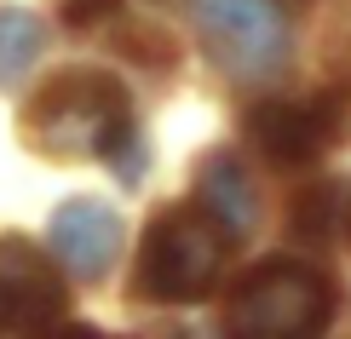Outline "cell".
I'll list each match as a JSON object with an SVG mask.
<instances>
[{
	"instance_id": "obj_1",
	"label": "cell",
	"mask_w": 351,
	"mask_h": 339,
	"mask_svg": "<svg viewBox=\"0 0 351 339\" xmlns=\"http://www.w3.org/2000/svg\"><path fill=\"white\" fill-rule=\"evenodd\" d=\"M127 127H133V98L110 69H58L23 104V138L47 161H93Z\"/></svg>"
},
{
	"instance_id": "obj_2",
	"label": "cell",
	"mask_w": 351,
	"mask_h": 339,
	"mask_svg": "<svg viewBox=\"0 0 351 339\" xmlns=\"http://www.w3.org/2000/svg\"><path fill=\"white\" fill-rule=\"evenodd\" d=\"M230 236L213 225L196 201L184 208H167L150 218L138 242V264H133V288L156 305H202L225 276V253H230Z\"/></svg>"
},
{
	"instance_id": "obj_3",
	"label": "cell",
	"mask_w": 351,
	"mask_h": 339,
	"mask_svg": "<svg viewBox=\"0 0 351 339\" xmlns=\"http://www.w3.org/2000/svg\"><path fill=\"white\" fill-rule=\"evenodd\" d=\"M219 322H225V334H242V339L323 334L334 322V288L305 259H265L225 293Z\"/></svg>"
},
{
	"instance_id": "obj_4",
	"label": "cell",
	"mask_w": 351,
	"mask_h": 339,
	"mask_svg": "<svg viewBox=\"0 0 351 339\" xmlns=\"http://www.w3.org/2000/svg\"><path fill=\"white\" fill-rule=\"evenodd\" d=\"M202 52L225 69L230 81L265 86L294 58V29L276 0H190Z\"/></svg>"
},
{
	"instance_id": "obj_5",
	"label": "cell",
	"mask_w": 351,
	"mask_h": 339,
	"mask_svg": "<svg viewBox=\"0 0 351 339\" xmlns=\"http://www.w3.org/2000/svg\"><path fill=\"white\" fill-rule=\"evenodd\" d=\"M69 322V276L29 236H0V334H47Z\"/></svg>"
},
{
	"instance_id": "obj_6",
	"label": "cell",
	"mask_w": 351,
	"mask_h": 339,
	"mask_svg": "<svg viewBox=\"0 0 351 339\" xmlns=\"http://www.w3.org/2000/svg\"><path fill=\"white\" fill-rule=\"evenodd\" d=\"M242 138L276 167H311L334 150L340 138V98L311 92V98H265L242 115Z\"/></svg>"
},
{
	"instance_id": "obj_7",
	"label": "cell",
	"mask_w": 351,
	"mask_h": 339,
	"mask_svg": "<svg viewBox=\"0 0 351 339\" xmlns=\"http://www.w3.org/2000/svg\"><path fill=\"white\" fill-rule=\"evenodd\" d=\"M47 253L64 264L69 282H98L110 276L115 253H121V213L98 196H69L58 201L47 218Z\"/></svg>"
},
{
	"instance_id": "obj_8",
	"label": "cell",
	"mask_w": 351,
	"mask_h": 339,
	"mask_svg": "<svg viewBox=\"0 0 351 339\" xmlns=\"http://www.w3.org/2000/svg\"><path fill=\"white\" fill-rule=\"evenodd\" d=\"M196 208L208 213L213 225L230 236V242L254 236V230H259V190H254V173H247L230 150L202 155V167H196Z\"/></svg>"
},
{
	"instance_id": "obj_9",
	"label": "cell",
	"mask_w": 351,
	"mask_h": 339,
	"mask_svg": "<svg viewBox=\"0 0 351 339\" xmlns=\"http://www.w3.org/2000/svg\"><path fill=\"white\" fill-rule=\"evenodd\" d=\"M40 52H47V23L23 6H0V86L29 81Z\"/></svg>"
},
{
	"instance_id": "obj_10",
	"label": "cell",
	"mask_w": 351,
	"mask_h": 339,
	"mask_svg": "<svg viewBox=\"0 0 351 339\" xmlns=\"http://www.w3.org/2000/svg\"><path fill=\"white\" fill-rule=\"evenodd\" d=\"M340 208H346V184H317L294 201V236L305 242H340Z\"/></svg>"
},
{
	"instance_id": "obj_11",
	"label": "cell",
	"mask_w": 351,
	"mask_h": 339,
	"mask_svg": "<svg viewBox=\"0 0 351 339\" xmlns=\"http://www.w3.org/2000/svg\"><path fill=\"white\" fill-rule=\"evenodd\" d=\"M110 12H121V0H69V6H64V23H69V29H93L98 18H110Z\"/></svg>"
},
{
	"instance_id": "obj_12",
	"label": "cell",
	"mask_w": 351,
	"mask_h": 339,
	"mask_svg": "<svg viewBox=\"0 0 351 339\" xmlns=\"http://www.w3.org/2000/svg\"><path fill=\"white\" fill-rule=\"evenodd\" d=\"M340 242L351 247V184H346V208H340Z\"/></svg>"
}]
</instances>
